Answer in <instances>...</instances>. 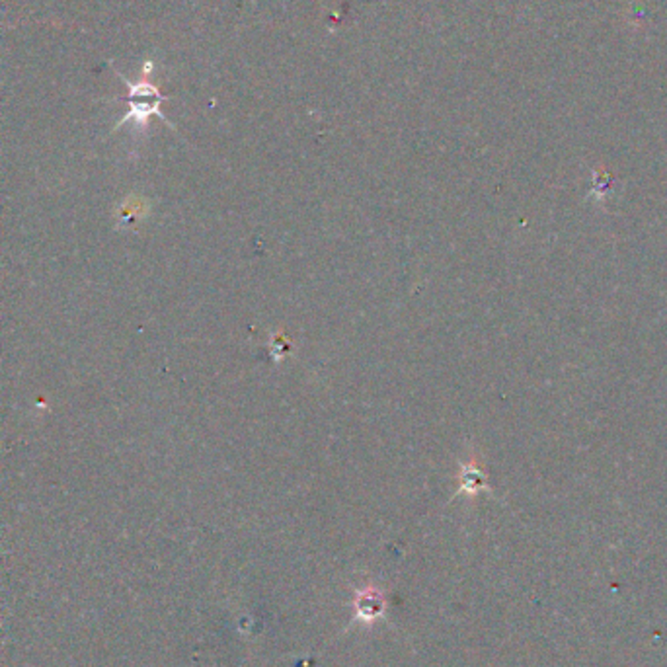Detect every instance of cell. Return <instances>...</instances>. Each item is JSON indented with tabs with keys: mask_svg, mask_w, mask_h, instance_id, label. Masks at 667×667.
Wrapping results in <instances>:
<instances>
[{
	"mask_svg": "<svg viewBox=\"0 0 667 667\" xmlns=\"http://www.w3.org/2000/svg\"><path fill=\"white\" fill-rule=\"evenodd\" d=\"M119 77H122V75H119ZM122 80L125 82L127 88H129V96H127L129 114L122 117V122L115 125V129L122 127L123 123H127L129 119H135L139 125H147L151 115H159L166 122V117L160 112V104L166 98L159 92L157 87L151 85V82H135V85H133V82H129L125 77H122Z\"/></svg>",
	"mask_w": 667,
	"mask_h": 667,
	"instance_id": "1",
	"label": "cell"
},
{
	"mask_svg": "<svg viewBox=\"0 0 667 667\" xmlns=\"http://www.w3.org/2000/svg\"><path fill=\"white\" fill-rule=\"evenodd\" d=\"M480 490H488L486 484V476L482 469L476 464V461L471 462H462L461 464V486H459V494H479Z\"/></svg>",
	"mask_w": 667,
	"mask_h": 667,
	"instance_id": "2",
	"label": "cell"
}]
</instances>
